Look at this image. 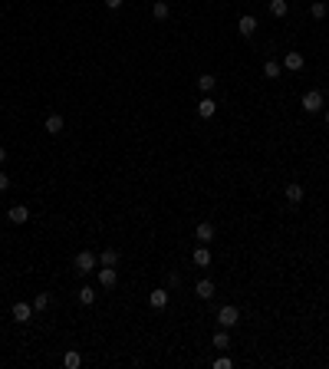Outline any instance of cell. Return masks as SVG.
<instances>
[{"mask_svg":"<svg viewBox=\"0 0 329 369\" xmlns=\"http://www.w3.org/2000/svg\"><path fill=\"white\" fill-rule=\"evenodd\" d=\"M7 162V149H4V145H0V165H4Z\"/></svg>","mask_w":329,"mask_h":369,"instance_id":"f546056e","label":"cell"},{"mask_svg":"<svg viewBox=\"0 0 329 369\" xmlns=\"http://www.w3.org/2000/svg\"><path fill=\"white\" fill-rule=\"evenodd\" d=\"M283 66H286V69H293V73H300V69L306 66L303 53H286V56H283Z\"/></svg>","mask_w":329,"mask_h":369,"instance_id":"7c38bea8","label":"cell"},{"mask_svg":"<svg viewBox=\"0 0 329 369\" xmlns=\"http://www.w3.org/2000/svg\"><path fill=\"white\" fill-rule=\"evenodd\" d=\"M168 300H171V294L162 287V290H152L148 294V303H152V310H165L168 307Z\"/></svg>","mask_w":329,"mask_h":369,"instance_id":"5b68a950","label":"cell"},{"mask_svg":"<svg viewBox=\"0 0 329 369\" xmlns=\"http://www.w3.org/2000/svg\"><path fill=\"white\" fill-rule=\"evenodd\" d=\"M63 129H66V122H63V116H59V112L46 116V132H50V135H59Z\"/></svg>","mask_w":329,"mask_h":369,"instance_id":"4fadbf2b","label":"cell"},{"mask_svg":"<svg viewBox=\"0 0 329 369\" xmlns=\"http://www.w3.org/2000/svg\"><path fill=\"white\" fill-rule=\"evenodd\" d=\"M96 264H99V257L93 254V250H79L73 261V267L79 270V274H89V270H96Z\"/></svg>","mask_w":329,"mask_h":369,"instance_id":"7a4b0ae2","label":"cell"},{"mask_svg":"<svg viewBox=\"0 0 329 369\" xmlns=\"http://www.w3.org/2000/svg\"><path fill=\"white\" fill-rule=\"evenodd\" d=\"M310 13H313V20H326V4H319V0H316V4L310 7Z\"/></svg>","mask_w":329,"mask_h":369,"instance_id":"d4e9b609","label":"cell"},{"mask_svg":"<svg viewBox=\"0 0 329 369\" xmlns=\"http://www.w3.org/2000/svg\"><path fill=\"white\" fill-rule=\"evenodd\" d=\"M168 13H171V7H168L165 0H155V7H152V17H155V20H168Z\"/></svg>","mask_w":329,"mask_h":369,"instance_id":"ac0fdd59","label":"cell"},{"mask_svg":"<svg viewBox=\"0 0 329 369\" xmlns=\"http://www.w3.org/2000/svg\"><path fill=\"white\" fill-rule=\"evenodd\" d=\"M46 307H50V294H37V297H33V310H37V313H43Z\"/></svg>","mask_w":329,"mask_h":369,"instance_id":"cb8c5ba5","label":"cell"},{"mask_svg":"<svg viewBox=\"0 0 329 369\" xmlns=\"http://www.w3.org/2000/svg\"><path fill=\"white\" fill-rule=\"evenodd\" d=\"M300 106H303V112H310V116L313 112H323V93H319V89H310Z\"/></svg>","mask_w":329,"mask_h":369,"instance_id":"3957f363","label":"cell"},{"mask_svg":"<svg viewBox=\"0 0 329 369\" xmlns=\"http://www.w3.org/2000/svg\"><path fill=\"white\" fill-rule=\"evenodd\" d=\"M79 303H82V307H93V303H96V290L93 287H82L79 290Z\"/></svg>","mask_w":329,"mask_h":369,"instance_id":"603a6c76","label":"cell"},{"mask_svg":"<svg viewBox=\"0 0 329 369\" xmlns=\"http://www.w3.org/2000/svg\"><path fill=\"white\" fill-rule=\"evenodd\" d=\"M280 73H283V63H277V60H267V63H263V76H267V79H277Z\"/></svg>","mask_w":329,"mask_h":369,"instance_id":"e0dca14e","label":"cell"},{"mask_svg":"<svg viewBox=\"0 0 329 369\" xmlns=\"http://www.w3.org/2000/svg\"><path fill=\"white\" fill-rule=\"evenodd\" d=\"M99 264H102V267H115V264H118V254H115V250H102V254H99Z\"/></svg>","mask_w":329,"mask_h":369,"instance_id":"d6986e66","label":"cell"},{"mask_svg":"<svg viewBox=\"0 0 329 369\" xmlns=\"http://www.w3.org/2000/svg\"><path fill=\"white\" fill-rule=\"evenodd\" d=\"M326 125H329V109H326Z\"/></svg>","mask_w":329,"mask_h":369,"instance_id":"4dcf8cb0","label":"cell"},{"mask_svg":"<svg viewBox=\"0 0 329 369\" xmlns=\"http://www.w3.org/2000/svg\"><path fill=\"white\" fill-rule=\"evenodd\" d=\"M283 191H286V201H293V205H300V201H303V185H296V182H293V185H286L283 188Z\"/></svg>","mask_w":329,"mask_h":369,"instance_id":"2e32d148","label":"cell"},{"mask_svg":"<svg viewBox=\"0 0 329 369\" xmlns=\"http://www.w3.org/2000/svg\"><path fill=\"white\" fill-rule=\"evenodd\" d=\"M194 238H198L201 244H211V241H214V224H211V221H201V224L194 228Z\"/></svg>","mask_w":329,"mask_h":369,"instance_id":"8992f818","label":"cell"},{"mask_svg":"<svg viewBox=\"0 0 329 369\" xmlns=\"http://www.w3.org/2000/svg\"><path fill=\"white\" fill-rule=\"evenodd\" d=\"M218 323L224 326V330H230V326H237V323H241V310H237L234 303H227V307H221V310H218Z\"/></svg>","mask_w":329,"mask_h":369,"instance_id":"6da1fadb","label":"cell"},{"mask_svg":"<svg viewBox=\"0 0 329 369\" xmlns=\"http://www.w3.org/2000/svg\"><path fill=\"white\" fill-rule=\"evenodd\" d=\"M33 303H23V300H17L13 303V310H10V317H13V323H30L33 320Z\"/></svg>","mask_w":329,"mask_h":369,"instance_id":"277c9868","label":"cell"},{"mask_svg":"<svg viewBox=\"0 0 329 369\" xmlns=\"http://www.w3.org/2000/svg\"><path fill=\"white\" fill-rule=\"evenodd\" d=\"M237 30H241V37H254V33H257V17L244 13V17H241V23H237Z\"/></svg>","mask_w":329,"mask_h":369,"instance_id":"ba28073f","label":"cell"},{"mask_svg":"<svg viewBox=\"0 0 329 369\" xmlns=\"http://www.w3.org/2000/svg\"><path fill=\"white\" fill-rule=\"evenodd\" d=\"M286 10H290L286 0H270V13H274V17H286Z\"/></svg>","mask_w":329,"mask_h":369,"instance_id":"7402d4cb","label":"cell"},{"mask_svg":"<svg viewBox=\"0 0 329 369\" xmlns=\"http://www.w3.org/2000/svg\"><path fill=\"white\" fill-rule=\"evenodd\" d=\"M230 366H234V363H230L227 356H218V359H214V369H230Z\"/></svg>","mask_w":329,"mask_h":369,"instance_id":"484cf974","label":"cell"},{"mask_svg":"<svg viewBox=\"0 0 329 369\" xmlns=\"http://www.w3.org/2000/svg\"><path fill=\"white\" fill-rule=\"evenodd\" d=\"M214 86H218V76H211V73H201L198 76V89H201V93H214Z\"/></svg>","mask_w":329,"mask_h":369,"instance_id":"9a60e30c","label":"cell"},{"mask_svg":"<svg viewBox=\"0 0 329 369\" xmlns=\"http://www.w3.org/2000/svg\"><path fill=\"white\" fill-rule=\"evenodd\" d=\"M214 346H218V350H227V346H230V336H227L224 326H221V330H214Z\"/></svg>","mask_w":329,"mask_h":369,"instance_id":"ffe728a7","label":"cell"},{"mask_svg":"<svg viewBox=\"0 0 329 369\" xmlns=\"http://www.w3.org/2000/svg\"><path fill=\"white\" fill-rule=\"evenodd\" d=\"M178 283H181V274H174V270H171V274H168V287H178Z\"/></svg>","mask_w":329,"mask_h":369,"instance_id":"4316f807","label":"cell"},{"mask_svg":"<svg viewBox=\"0 0 329 369\" xmlns=\"http://www.w3.org/2000/svg\"><path fill=\"white\" fill-rule=\"evenodd\" d=\"M7 188H10V178H7L4 172H0V191H7Z\"/></svg>","mask_w":329,"mask_h":369,"instance_id":"83f0119b","label":"cell"},{"mask_svg":"<svg viewBox=\"0 0 329 369\" xmlns=\"http://www.w3.org/2000/svg\"><path fill=\"white\" fill-rule=\"evenodd\" d=\"M99 283H102V287H115V283H118L115 267H102V270H99Z\"/></svg>","mask_w":329,"mask_h":369,"instance_id":"5bb4252c","label":"cell"},{"mask_svg":"<svg viewBox=\"0 0 329 369\" xmlns=\"http://www.w3.org/2000/svg\"><path fill=\"white\" fill-rule=\"evenodd\" d=\"M214 290H218V287H214V280H207V277L194 283V294H198L201 300H211V297H214Z\"/></svg>","mask_w":329,"mask_h":369,"instance_id":"9c48e42d","label":"cell"},{"mask_svg":"<svg viewBox=\"0 0 329 369\" xmlns=\"http://www.w3.org/2000/svg\"><path fill=\"white\" fill-rule=\"evenodd\" d=\"M214 112H218V102H214L211 96H204V99L198 102V116H201V119H211Z\"/></svg>","mask_w":329,"mask_h":369,"instance_id":"30bf717a","label":"cell"},{"mask_svg":"<svg viewBox=\"0 0 329 369\" xmlns=\"http://www.w3.org/2000/svg\"><path fill=\"white\" fill-rule=\"evenodd\" d=\"M191 261H194V267H211V250H207V244H201L198 250H194Z\"/></svg>","mask_w":329,"mask_h":369,"instance_id":"8fae6325","label":"cell"},{"mask_svg":"<svg viewBox=\"0 0 329 369\" xmlns=\"http://www.w3.org/2000/svg\"><path fill=\"white\" fill-rule=\"evenodd\" d=\"M122 4H125V0H106V7H109V10H118Z\"/></svg>","mask_w":329,"mask_h":369,"instance_id":"f1b7e54d","label":"cell"},{"mask_svg":"<svg viewBox=\"0 0 329 369\" xmlns=\"http://www.w3.org/2000/svg\"><path fill=\"white\" fill-rule=\"evenodd\" d=\"M79 363H82V356L76 350H69L66 356H63V366H66V369H79Z\"/></svg>","mask_w":329,"mask_h":369,"instance_id":"44dd1931","label":"cell"},{"mask_svg":"<svg viewBox=\"0 0 329 369\" xmlns=\"http://www.w3.org/2000/svg\"><path fill=\"white\" fill-rule=\"evenodd\" d=\"M7 218H10L13 224H26V221H30V208H23V205H13L10 211H7Z\"/></svg>","mask_w":329,"mask_h":369,"instance_id":"52a82bcc","label":"cell"}]
</instances>
